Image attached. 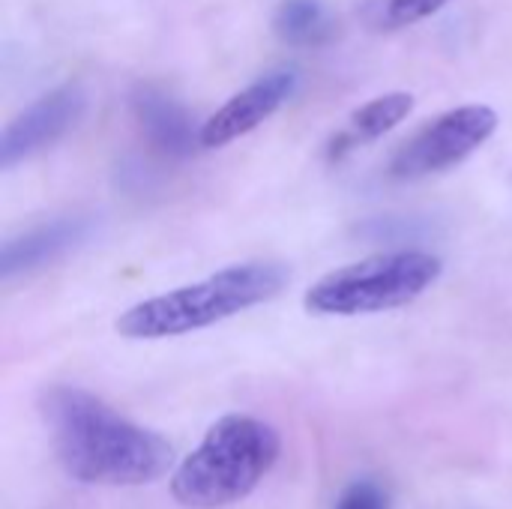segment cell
Instances as JSON below:
<instances>
[{
  "label": "cell",
  "instance_id": "cell-1",
  "mask_svg": "<svg viewBox=\"0 0 512 509\" xmlns=\"http://www.w3.org/2000/svg\"><path fill=\"white\" fill-rule=\"evenodd\" d=\"M42 420L63 471L84 486H147L174 468L171 444L78 387H48Z\"/></svg>",
  "mask_w": 512,
  "mask_h": 509
},
{
  "label": "cell",
  "instance_id": "cell-2",
  "mask_svg": "<svg viewBox=\"0 0 512 509\" xmlns=\"http://www.w3.org/2000/svg\"><path fill=\"white\" fill-rule=\"evenodd\" d=\"M276 429L249 414L216 420L171 474V498L186 509H222L243 501L279 462Z\"/></svg>",
  "mask_w": 512,
  "mask_h": 509
},
{
  "label": "cell",
  "instance_id": "cell-3",
  "mask_svg": "<svg viewBox=\"0 0 512 509\" xmlns=\"http://www.w3.org/2000/svg\"><path fill=\"white\" fill-rule=\"evenodd\" d=\"M288 276L276 264L225 267L195 285L174 288L162 297L144 300L117 318V333L126 339H171L204 330L258 303L273 300Z\"/></svg>",
  "mask_w": 512,
  "mask_h": 509
},
{
  "label": "cell",
  "instance_id": "cell-4",
  "mask_svg": "<svg viewBox=\"0 0 512 509\" xmlns=\"http://www.w3.org/2000/svg\"><path fill=\"white\" fill-rule=\"evenodd\" d=\"M441 276V261L429 252H384L318 279L306 294L315 315L390 312L423 297Z\"/></svg>",
  "mask_w": 512,
  "mask_h": 509
},
{
  "label": "cell",
  "instance_id": "cell-5",
  "mask_svg": "<svg viewBox=\"0 0 512 509\" xmlns=\"http://www.w3.org/2000/svg\"><path fill=\"white\" fill-rule=\"evenodd\" d=\"M498 129V114L489 105H462L432 123H426L414 138H408L390 159V174L396 180H420L465 162L480 150Z\"/></svg>",
  "mask_w": 512,
  "mask_h": 509
},
{
  "label": "cell",
  "instance_id": "cell-6",
  "mask_svg": "<svg viewBox=\"0 0 512 509\" xmlns=\"http://www.w3.org/2000/svg\"><path fill=\"white\" fill-rule=\"evenodd\" d=\"M87 96L78 84H60L18 114L0 138V165L12 168L60 141L84 114Z\"/></svg>",
  "mask_w": 512,
  "mask_h": 509
},
{
  "label": "cell",
  "instance_id": "cell-7",
  "mask_svg": "<svg viewBox=\"0 0 512 509\" xmlns=\"http://www.w3.org/2000/svg\"><path fill=\"white\" fill-rule=\"evenodd\" d=\"M294 87H297V75L288 72V69H279V72H270V75L258 78L255 84L240 90L234 99H228L201 126V132H198L201 147H225V144L237 141L240 135L252 132L273 111L282 108V102L294 93Z\"/></svg>",
  "mask_w": 512,
  "mask_h": 509
},
{
  "label": "cell",
  "instance_id": "cell-8",
  "mask_svg": "<svg viewBox=\"0 0 512 509\" xmlns=\"http://www.w3.org/2000/svg\"><path fill=\"white\" fill-rule=\"evenodd\" d=\"M87 234H90V219H81V216H66V219L39 225V228L27 231L24 237H15L3 246L0 276L15 279L21 273L39 270V267L51 264L54 258H60L63 252L75 249Z\"/></svg>",
  "mask_w": 512,
  "mask_h": 509
},
{
  "label": "cell",
  "instance_id": "cell-9",
  "mask_svg": "<svg viewBox=\"0 0 512 509\" xmlns=\"http://www.w3.org/2000/svg\"><path fill=\"white\" fill-rule=\"evenodd\" d=\"M132 111H135V120L141 123L147 141L159 153H165V156L192 153V147H195L192 120L171 96H165L153 87H141L132 96Z\"/></svg>",
  "mask_w": 512,
  "mask_h": 509
},
{
  "label": "cell",
  "instance_id": "cell-10",
  "mask_svg": "<svg viewBox=\"0 0 512 509\" xmlns=\"http://www.w3.org/2000/svg\"><path fill=\"white\" fill-rule=\"evenodd\" d=\"M273 27L288 45H321L333 33V21L321 0H285Z\"/></svg>",
  "mask_w": 512,
  "mask_h": 509
},
{
  "label": "cell",
  "instance_id": "cell-11",
  "mask_svg": "<svg viewBox=\"0 0 512 509\" xmlns=\"http://www.w3.org/2000/svg\"><path fill=\"white\" fill-rule=\"evenodd\" d=\"M414 108V96L411 93H384L372 102H366L363 108L354 111L351 117V132H345V138L354 141H375L384 132L396 129Z\"/></svg>",
  "mask_w": 512,
  "mask_h": 509
},
{
  "label": "cell",
  "instance_id": "cell-12",
  "mask_svg": "<svg viewBox=\"0 0 512 509\" xmlns=\"http://www.w3.org/2000/svg\"><path fill=\"white\" fill-rule=\"evenodd\" d=\"M447 3L450 0H384V12H387V24L408 27V24H417V21L435 15Z\"/></svg>",
  "mask_w": 512,
  "mask_h": 509
},
{
  "label": "cell",
  "instance_id": "cell-13",
  "mask_svg": "<svg viewBox=\"0 0 512 509\" xmlns=\"http://www.w3.org/2000/svg\"><path fill=\"white\" fill-rule=\"evenodd\" d=\"M336 509H387V495L372 480H357L339 495Z\"/></svg>",
  "mask_w": 512,
  "mask_h": 509
}]
</instances>
